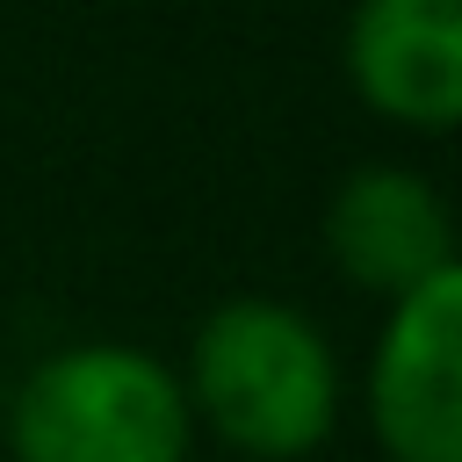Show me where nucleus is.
Returning a JSON list of instances; mask_svg holds the SVG:
<instances>
[{
  "label": "nucleus",
  "instance_id": "obj_2",
  "mask_svg": "<svg viewBox=\"0 0 462 462\" xmlns=\"http://www.w3.org/2000/svg\"><path fill=\"white\" fill-rule=\"evenodd\" d=\"M0 440L14 462H188L195 419L166 354L72 339L7 383Z\"/></svg>",
  "mask_w": 462,
  "mask_h": 462
},
{
  "label": "nucleus",
  "instance_id": "obj_3",
  "mask_svg": "<svg viewBox=\"0 0 462 462\" xmlns=\"http://www.w3.org/2000/svg\"><path fill=\"white\" fill-rule=\"evenodd\" d=\"M361 411L383 462H462V267L383 310Z\"/></svg>",
  "mask_w": 462,
  "mask_h": 462
},
{
  "label": "nucleus",
  "instance_id": "obj_6",
  "mask_svg": "<svg viewBox=\"0 0 462 462\" xmlns=\"http://www.w3.org/2000/svg\"><path fill=\"white\" fill-rule=\"evenodd\" d=\"M0 404H7V383H0Z\"/></svg>",
  "mask_w": 462,
  "mask_h": 462
},
{
  "label": "nucleus",
  "instance_id": "obj_4",
  "mask_svg": "<svg viewBox=\"0 0 462 462\" xmlns=\"http://www.w3.org/2000/svg\"><path fill=\"white\" fill-rule=\"evenodd\" d=\"M325 260L339 267V282L383 303L426 289L433 274H455L448 195L419 166H397V159L354 166L325 202Z\"/></svg>",
  "mask_w": 462,
  "mask_h": 462
},
{
  "label": "nucleus",
  "instance_id": "obj_5",
  "mask_svg": "<svg viewBox=\"0 0 462 462\" xmlns=\"http://www.w3.org/2000/svg\"><path fill=\"white\" fill-rule=\"evenodd\" d=\"M339 51L368 116L419 137L462 123V0H354Z\"/></svg>",
  "mask_w": 462,
  "mask_h": 462
},
{
  "label": "nucleus",
  "instance_id": "obj_1",
  "mask_svg": "<svg viewBox=\"0 0 462 462\" xmlns=\"http://www.w3.org/2000/svg\"><path fill=\"white\" fill-rule=\"evenodd\" d=\"M195 440L245 462H303L339 433L346 411V368L325 325L289 296H224L173 368Z\"/></svg>",
  "mask_w": 462,
  "mask_h": 462
}]
</instances>
